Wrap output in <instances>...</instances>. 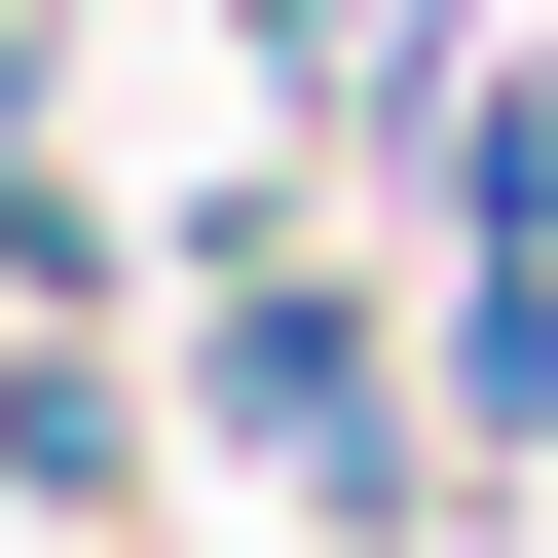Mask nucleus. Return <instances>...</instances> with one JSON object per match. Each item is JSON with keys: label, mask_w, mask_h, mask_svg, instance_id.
<instances>
[{"label": "nucleus", "mask_w": 558, "mask_h": 558, "mask_svg": "<svg viewBox=\"0 0 558 558\" xmlns=\"http://www.w3.org/2000/svg\"><path fill=\"white\" fill-rule=\"evenodd\" d=\"M186 410H223L260 521H336V558L447 521V410H410V299L336 260V186H223V223H186Z\"/></svg>", "instance_id": "nucleus-1"}, {"label": "nucleus", "mask_w": 558, "mask_h": 558, "mask_svg": "<svg viewBox=\"0 0 558 558\" xmlns=\"http://www.w3.org/2000/svg\"><path fill=\"white\" fill-rule=\"evenodd\" d=\"M410 410H447V447H558V260H521V223H447V299H410Z\"/></svg>", "instance_id": "nucleus-2"}, {"label": "nucleus", "mask_w": 558, "mask_h": 558, "mask_svg": "<svg viewBox=\"0 0 558 558\" xmlns=\"http://www.w3.org/2000/svg\"><path fill=\"white\" fill-rule=\"evenodd\" d=\"M0 299H112V186H75V38L0 0Z\"/></svg>", "instance_id": "nucleus-3"}, {"label": "nucleus", "mask_w": 558, "mask_h": 558, "mask_svg": "<svg viewBox=\"0 0 558 558\" xmlns=\"http://www.w3.org/2000/svg\"><path fill=\"white\" fill-rule=\"evenodd\" d=\"M447 223H521V260H558V75H521V112H484V186H447Z\"/></svg>", "instance_id": "nucleus-4"}, {"label": "nucleus", "mask_w": 558, "mask_h": 558, "mask_svg": "<svg viewBox=\"0 0 558 558\" xmlns=\"http://www.w3.org/2000/svg\"><path fill=\"white\" fill-rule=\"evenodd\" d=\"M223 38H260V75H299V112H336V75H373V0H223Z\"/></svg>", "instance_id": "nucleus-5"}]
</instances>
